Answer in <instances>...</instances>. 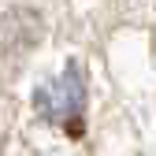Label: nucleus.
Instances as JSON below:
<instances>
[{
	"instance_id": "f257e3e1",
	"label": "nucleus",
	"mask_w": 156,
	"mask_h": 156,
	"mask_svg": "<svg viewBox=\"0 0 156 156\" xmlns=\"http://www.w3.org/2000/svg\"><path fill=\"white\" fill-rule=\"evenodd\" d=\"M34 108L52 123H74L86 112V74L78 63H67L60 74L45 78L34 93Z\"/></svg>"
}]
</instances>
